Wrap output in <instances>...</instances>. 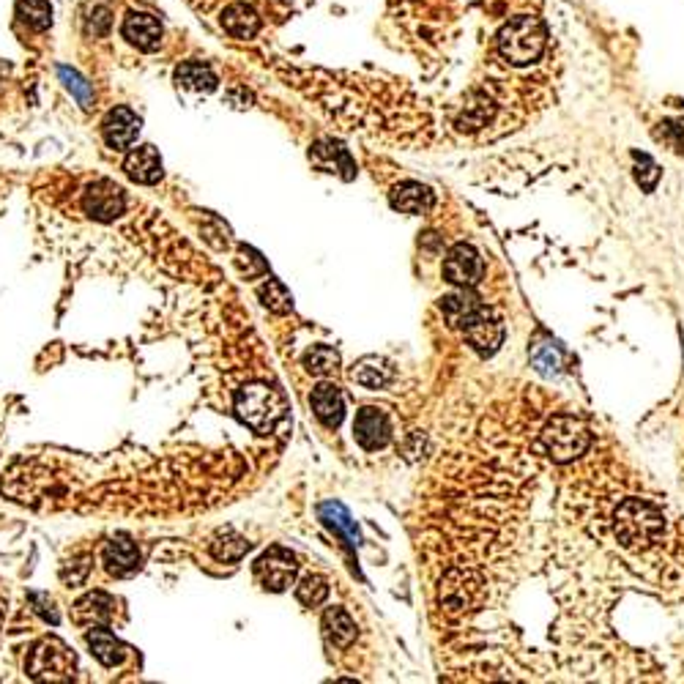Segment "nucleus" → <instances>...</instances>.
I'll return each instance as SVG.
<instances>
[{
	"mask_svg": "<svg viewBox=\"0 0 684 684\" xmlns=\"http://www.w3.org/2000/svg\"><path fill=\"white\" fill-rule=\"evenodd\" d=\"M239 411L244 422L255 430L271 427L276 419H282V400L266 386H249L239 400Z\"/></svg>",
	"mask_w": 684,
	"mask_h": 684,
	"instance_id": "nucleus-4",
	"label": "nucleus"
},
{
	"mask_svg": "<svg viewBox=\"0 0 684 684\" xmlns=\"http://www.w3.org/2000/svg\"><path fill=\"white\" fill-rule=\"evenodd\" d=\"M389 378H392V370H389L383 361L378 359H364L356 370H353V380L367 386V389H378L383 383H389Z\"/></svg>",
	"mask_w": 684,
	"mask_h": 684,
	"instance_id": "nucleus-21",
	"label": "nucleus"
},
{
	"mask_svg": "<svg viewBox=\"0 0 684 684\" xmlns=\"http://www.w3.org/2000/svg\"><path fill=\"white\" fill-rule=\"evenodd\" d=\"M329 595V586L321 575H310L302 580V586L296 589V597L305 603V605H321Z\"/></svg>",
	"mask_w": 684,
	"mask_h": 684,
	"instance_id": "nucleus-23",
	"label": "nucleus"
},
{
	"mask_svg": "<svg viewBox=\"0 0 684 684\" xmlns=\"http://www.w3.org/2000/svg\"><path fill=\"white\" fill-rule=\"evenodd\" d=\"M484 274V263L479 258V252L471 244H457L449 249L446 260H444V276L452 285H476Z\"/></svg>",
	"mask_w": 684,
	"mask_h": 684,
	"instance_id": "nucleus-7",
	"label": "nucleus"
},
{
	"mask_svg": "<svg viewBox=\"0 0 684 684\" xmlns=\"http://www.w3.org/2000/svg\"><path fill=\"white\" fill-rule=\"evenodd\" d=\"M33 600H36V603L42 605V608H39V614H42L44 619H50V622L55 624V622H58V611L52 608V600H50L47 595H33Z\"/></svg>",
	"mask_w": 684,
	"mask_h": 684,
	"instance_id": "nucleus-28",
	"label": "nucleus"
},
{
	"mask_svg": "<svg viewBox=\"0 0 684 684\" xmlns=\"http://www.w3.org/2000/svg\"><path fill=\"white\" fill-rule=\"evenodd\" d=\"M299 564H296V556L287 553L285 548H271L266 556L258 558L255 564V575L258 580L266 586V589L271 592H282L287 589V586L293 583V575H296Z\"/></svg>",
	"mask_w": 684,
	"mask_h": 684,
	"instance_id": "nucleus-5",
	"label": "nucleus"
},
{
	"mask_svg": "<svg viewBox=\"0 0 684 684\" xmlns=\"http://www.w3.org/2000/svg\"><path fill=\"white\" fill-rule=\"evenodd\" d=\"M260 296L266 299V305L271 307V310H287L290 307V296L285 293V287L279 285V282H268V287H263L260 290Z\"/></svg>",
	"mask_w": 684,
	"mask_h": 684,
	"instance_id": "nucleus-25",
	"label": "nucleus"
},
{
	"mask_svg": "<svg viewBox=\"0 0 684 684\" xmlns=\"http://www.w3.org/2000/svg\"><path fill=\"white\" fill-rule=\"evenodd\" d=\"M305 364L315 372V375H332L340 364V356L334 348H326V345H315L307 356H305Z\"/></svg>",
	"mask_w": 684,
	"mask_h": 684,
	"instance_id": "nucleus-22",
	"label": "nucleus"
},
{
	"mask_svg": "<svg viewBox=\"0 0 684 684\" xmlns=\"http://www.w3.org/2000/svg\"><path fill=\"white\" fill-rule=\"evenodd\" d=\"M88 646L93 649V654L99 657L105 665H116L124 657V646L116 641V635H110L108 630H93L88 632Z\"/></svg>",
	"mask_w": 684,
	"mask_h": 684,
	"instance_id": "nucleus-20",
	"label": "nucleus"
},
{
	"mask_svg": "<svg viewBox=\"0 0 684 684\" xmlns=\"http://www.w3.org/2000/svg\"><path fill=\"white\" fill-rule=\"evenodd\" d=\"M313 411L326 427H337L342 422V414H345V403H342L340 389L332 386V383L318 386L313 392Z\"/></svg>",
	"mask_w": 684,
	"mask_h": 684,
	"instance_id": "nucleus-13",
	"label": "nucleus"
},
{
	"mask_svg": "<svg viewBox=\"0 0 684 684\" xmlns=\"http://www.w3.org/2000/svg\"><path fill=\"white\" fill-rule=\"evenodd\" d=\"M681 468H684V454H681Z\"/></svg>",
	"mask_w": 684,
	"mask_h": 684,
	"instance_id": "nucleus-29",
	"label": "nucleus"
},
{
	"mask_svg": "<svg viewBox=\"0 0 684 684\" xmlns=\"http://www.w3.org/2000/svg\"><path fill=\"white\" fill-rule=\"evenodd\" d=\"M545 42H548V31L537 17H515L512 23H507L501 28V33L496 39V47H499V55L507 63L526 66V63H534L542 55Z\"/></svg>",
	"mask_w": 684,
	"mask_h": 684,
	"instance_id": "nucleus-2",
	"label": "nucleus"
},
{
	"mask_svg": "<svg viewBox=\"0 0 684 684\" xmlns=\"http://www.w3.org/2000/svg\"><path fill=\"white\" fill-rule=\"evenodd\" d=\"M392 206L406 214H422L433 206V192L422 183L406 181L392 192Z\"/></svg>",
	"mask_w": 684,
	"mask_h": 684,
	"instance_id": "nucleus-14",
	"label": "nucleus"
},
{
	"mask_svg": "<svg viewBox=\"0 0 684 684\" xmlns=\"http://www.w3.org/2000/svg\"><path fill=\"white\" fill-rule=\"evenodd\" d=\"M113 608H116V603H113L108 595L93 592V595H88L85 600H80V603H77V608H74V619H77V622H93V624H102V622H108V619L113 616Z\"/></svg>",
	"mask_w": 684,
	"mask_h": 684,
	"instance_id": "nucleus-18",
	"label": "nucleus"
},
{
	"mask_svg": "<svg viewBox=\"0 0 684 684\" xmlns=\"http://www.w3.org/2000/svg\"><path fill=\"white\" fill-rule=\"evenodd\" d=\"M175 82L181 88H189V90H198V93H209L217 88V74L206 66V63H181L175 69Z\"/></svg>",
	"mask_w": 684,
	"mask_h": 684,
	"instance_id": "nucleus-16",
	"label": "nucleus"
},
{
	"mask_svg": "<svg viewBox=\"0 0 684 684\" xmlns=\"http://www.w3.org/2000/svg\"><path fill=\"white\" fill-rule=\"evenodd\" d=\"M454 323H460L465 340H468L479 353H493V351L501 345V340H504V326H501V321H499L491 310L482 307V305H476V302H471V305H465V307L460 305L457 313H454Z\"/></svg>",
	"mask_w": 684,
	"mask_h": 684,
	"instance_id": "nucleus-3",
	"label": "nucleus"
},
{
	"mask_svg": "<svg viewBox=\"0 0 684 684\" xmlns=\"http://www.w3.org/2000/svg\"><path fill=\"white\" fill-rule=\"evenodd\" d=\"M61 77L66 80V85H69V88H71V90H74V93L80 96L82 102H88V96H90V93H88V85H82V80H80V77H77L74 71H69V69H61Z\"/></svg>",
	"mask_w": 684,
	"mask_h": 684,
	"instance_id": "nucleus-27",
	"label": "nucleus"
},
{
	"mask_svg": "<svg viewBox=\"0 0 684 684\" xmlns=\"http://www.w3.org/2000/svg\"><path fill=\"white\" fill-rule=\"evenodd\" d=\"M74 670V657L61 641H44L31 660V676L36 679H69Z\"/></svg>",
	"mask_w": 684,
	"mask_h": 684,
	"instance_id": "nucleus-6",
	"label": "nucleus"
},
{
	"mask_svg": "<svg viewBox=\"0 0 684 684\" xmlns=\"http://www.w3.org/2000/svg\"><path fill=\"white\" fill-rule=\"evenodd\" d=\"M105 564L116 575H129V572L137 569L140 553H137V548L126 537H118L113 542H108V548H105Z\"/></svg>",
	"mask_w": 684,
	"mask_h": 684,
	"instance_id": "nucleus-15",
	"label": "nucleus"
},
{
	"mask_svg": "<svg viewBox=\"0 0 684 684\" xmlns=\"http://www.w3.org/2000/svg\"><path fill=\"white\" fill-rule=\"evenodd\" d=\"M323 632L334 646H348L356 638V624L342 608H329L323 616Z\"/></svg>",
	"mask_w": 684,
	"mask_h": 684,
	"instance_id": "nucleus-19",
	"label": "nucleus"
},
{
	"mask_svg": "<svg viewBox=\"0 0 684 684\" xmlns=\"http://www.w3.org/2000/svg\"><path fill=\"white\" fill-rule=\"evenodd\" d=\"M353 433H356V441L364 446V449H380L386 441H389V419L383 411L378 408H361L356 422H353Z\"/></svg>",
	"mask_w": 684,
	"mask_h": 684,
	"instance_id": "nucleus-8",
	"label": "nucleus"
},
{
	"mask_svg": "<svg viewBox=\"0 0 684 684\" xmlns=\"http://www.w3.org/2000/svg\"><path fill=\"white\" fill-rule=\"evenodd\" d=\"M660 126H662L660 137H662L673 151H684V121H665V124H660Z\"/></svg>",
	"mask_w": 684,
	"mask_h": 684,
	"instance_id": "nucleus-26",
	"label": "nucleus"
},
{
	"mask_svg": "<svg viewBox=\"0 0 684 684\" xmlns=\"http://www.w3.org/2000/svg\"><path fill=\"white\" fill-rule=\"evenodd\" d=\"M534 386L479 422L452 496L436 608L468 676L684 679V515L600 436L553 454Z\"/></svg>",
	"mask_w": 684,
	"mask_h": 684,
	"instance_id": "nucleus-1",
	"label": "nucleus"
},
{
	"mask_svg": "<svg viewBox=\"0 0 684 684\" xmlns=\"http://www.w3.org/2000/svg\"><path fill=\"white\" fill-rule=\"evenodd\" d=\"M222 25H225V31H228L230 36H236V39H249V36L258 31L260 20H258V14H255L247 4H230V6L225 9V14H222Z\"/></svg>",
	"mask_w": 684,
	"mask_h": 684,
	"instance_id": "nucleus-17",
	"label": "nucleus"
},
{
	"mask_svg": "<svg viewBox=\"0 0 684 684\" xmlns=\"http://www.w3.org/2000/svg\"><path fill=\"white\" fill-rule=\"evenodd\" d=\"M121 189L118 186H113V183H108V181H102L99 186H90L88 189V194H85V209L90 211V217H96V220H113L118 211H121Z\"/></svg>",
	"mask_w": 684,
	"mask_h": 684,
	"instance_id": "nucleus-12",
	"label": "nucleus"
},
{
	"mask_svg": "<svg viewBox=\"0 0 684 684\" xmlns=\"http://www.w3.org/2000/svg\"><path fill=\"white\" fill-rule=\"evenodd\" d=\"M124 170L137 183H156L162 178V159L154 145H140L126 156Z\"/></svg>",
	"mask_w": 684,
	"mask_h": 684,
	"instance_id": "nucleus-11",
	"label": "nucleus"
},
{
	"mask_svg": "<svg viewBox=\"0 0 684 684\" xmlns=\"http://www.w3.org/2000/svg\"><path fill=\"white\" fill-rule=\"evenodd\" d=\"M17 12L33 28H47L50 25V6H47V0H20Z\"/></svg>",
	"mask_w": 684,
	"mask_h": 684,
	"instance_id": "nucleus-24",
	"label": "nucleus"
},
{
	"mask_svg": "<svg viewBox=\"0 0 684 684\" xmlns=\"http://www.w3.org/2000/svg\"><path fill=\"white\" fill-rule=\"evenodd\" d=\"M124 36L145 52H154L162 44V25L156 23L154 14L145 12H135L124 20Z\"/></svg>",
	"mask_w": 684,
	"mask_h": 684,
	"instance_id": "nucleus-9",
	"label": "nucleus"
},
{
	"mask_svg": "<svg viewBox=\"0 0 684 684\" xmlns=\"http://www.w3.org/2000/svg\"><path fill=\"white\" fill-rule=\"evenodd\" d=\"M137 129H140V118L129 108H116L102 124V132H105V140L110 148L132 145V140L137 137Z\"/></svg>",
	"mask_w": 684,
	"mask_h": 684,
	"instance_id": "nucleus-10",
	"label": "nucleus"
}]
</instances>
